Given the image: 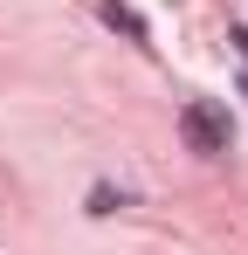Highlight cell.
Wrapping results in <instances>:
<instances>
[{
	"mask_svg": "<svg viewBox=\"0 0 248 255\" xmlns=\"http://www.w3.org/2000/svg\"><path fill=\"white\" fill-rule=\"evenodd\" d=\"M179 131H186V145H193L200 159H221V152H228V138H235L228 111H221L214 97H186V104H179Z\"/></svg>",
	"mask_w": 248,
	"mask_h": 255,
	"instance_id": "6da1fadb",
	"label": "cell"
},
{
	"mask_svg": "<svg viewBox=\"0 0 248 255\" xmlns=\"http://www.w3.org/2000/svg\"><path fill=\"white\" fill-rule=\"evenodd\" d=\"M97 14H104V21H111V28H118V35H131V42H152V28H145V14H131V7H124V0H104V7H97Z\"/></svg>",
	"mask_w": 248,
	"mask_h": 255,
	"instance_id": "7a4b0ae2",
	"label": "cell"
},
{
	"mask_svg": "<svg viewBox=\"0 0 248 255\" xmlns=\"http://www.w3.org/2000/svg\"><path fill=\"white\" fill-rule=\"evenodd\" d=\"M118 207H124L118 186H90V214H118Z\"/></svg>",
	"mask_w": 248,
	"mask_h": 255,
	"instance_id": "3957f363",
	"label": "cell"
},
{
	"mask_svg": "<svg viewBox=\"0 0 248 255\" xmlns=\"http://www.w3.org/2000/svg\"><path fill=\"white\" fill-rule=\"evenodd\" d=\"M242 97H248V76H242Z\"/></svg>",
	"mask_w": 248,
	"mask_h": 255,
	"instance_id": "277c9868",
	"label": "cell"
}]
</instances>
